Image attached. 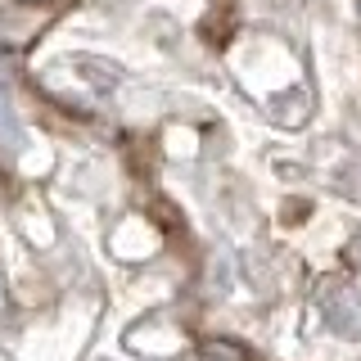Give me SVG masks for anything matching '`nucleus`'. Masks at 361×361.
<instances>
[{
    "mask_svg": "<svg viewBox=\"0 0 361 361\" xmlns=\"http://www.w3.org/2000/svg\"><path fill=\"white\" fill-rule=\"evenodd\" d=\"M321 312H325V321H330L334 334L361 338V293L353 285H338V280H330V285L321 289Z\"/></svg>",
    "mask_w": 361,
    "mask_h": 361,
    "instance_id": "1",
    "label": "nucleus"
},
{
    "mask_svg": "<svg viewBox=\"0 0 361 361\" xmlns=\"http://www.w3.org/2000/svg\"><path fill=\"white\" fill-rule=\"evenodd\" d=\"M77 73H86V82L99 86V90H109L113 82H118V77H113L118 68H113V63H99V59H77Z\"/></svg>",
    "mask_w": 361,
    "mask_h": 361,
    "instance_id": "2",
    "label": "nucleus"
},
{
    "mask_svg": "<svg viewBox=\"0 0 361 361\" xmlns=\"http://www.w3.org/2000/svg\"><path fill=\"white\" fill-rule=\"evenodd\" d=\"M203 361H244L240 343H203Z\"/></svg>",
    "mask_w": 361,
    "mask_h": 361,
    "instance_id": "3",
    "label": "nucleus"
},
{
    "mask_svg": "<svg viewBox=\"0 0 361 361\" xmlns=\"http://www.w3.org/2000/svg\"><path fill=\"white\" fill-rule=\"evenodd\" d=\"M293 104L302 109L307 99H302V95H280V99H276V118H280V122H302V113H293Z\"/></svg>",
    "mask_w": 361,
    "mask_h": 361,
    "instance_id": "4",
    "label": "nucleus"
},
{
    "mask_svg": "<svg viewBox=\"0 0 361 361\" xmlns=\"http://www.w3.org/2000/svg\"><path fill=\"white\" fill-rule=\"evenodd\" d=\"M348 257H353V267H361V235H357L353 244H348Z\"/></svg>",
    "mask_w": 361,
    "mask_h": 361,
    "instance_id": "5",
    "label": "nucleus"
},
{
    "mask_svg": "<svg viewBox=\"0 0 361 361\" xmlns=\"http://www.w3.org/2000/svg\"><path fill=\"white\" fill-rule=\"evenodd\" d=\"M0 321H5V289H0Z\"/></svg>",
    "mask_w": 361,
    "mask_h": 361,
    "instance_id": "6",
    "label": "nucleus"
},
{
    "mask_svg": "<svg viewBox=\"0 0 361 361\" xmlns=\"http://www.w3.org/2000/svg\"><path fill=\"white\" fill-rule=\"evenodd\" d=\"M32 5H37V0H32Z\"/></svg>",
    "mask_w": 361,
    "mask_h": 361,
    "instance_id": "7",
    "label": "nucleus"
}]
</instances>
